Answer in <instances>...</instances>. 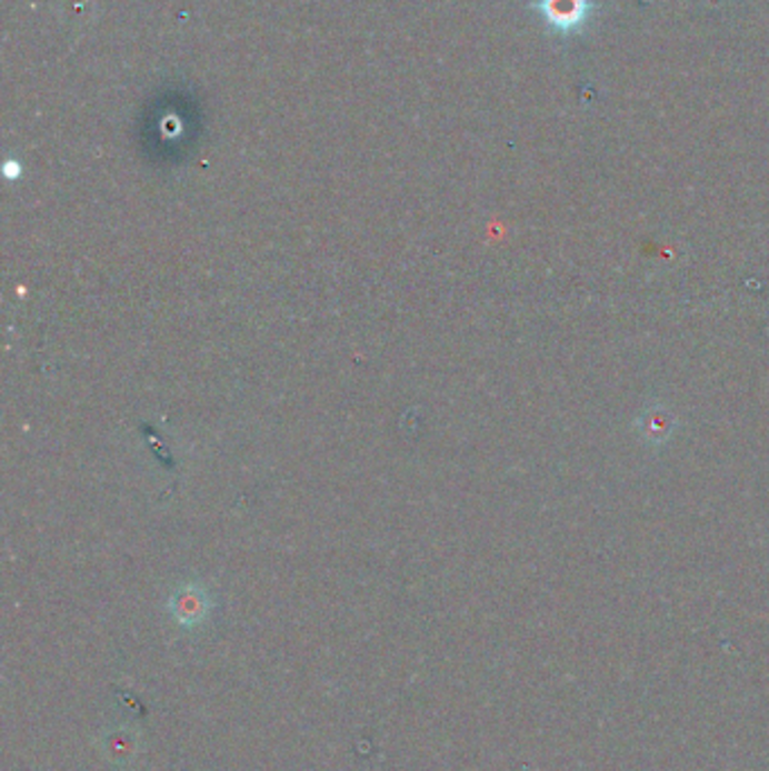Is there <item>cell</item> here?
<instances>
[{
	"mask_svg": "<svg viewBox=\"0 0 769 771\" xmlns=\"http://www.w3.org/2000/svg\"><path fill=\"white\" fill-rule=\"evenodd\" d=\"M170 611L177 619V623L192 628V625H199L208 615L210 598L201 587L188 584L170 598Z\"/></svg>",
	"mask_w": 769,
	"mask_h": 771,
	"instance_id": "6da1fadb",
	"label": "cell"
},
{
	"mask_svg": "<svg viewBox=\"0 0 769 771\" xmlns=\"http://www.w3.org/2000/svg\"><path fill=\"white\" fill-rule=\"evenodd\" d=\"M540 10L556 30L567 32L576 30L585 21L589 3L587 0H540Z\"/></svg>",
	"mask_w": 769,
	"mask_h": 771,
	"instance_id": "7a4b0ae2",
	"label": "cell"
}]
</instances>
